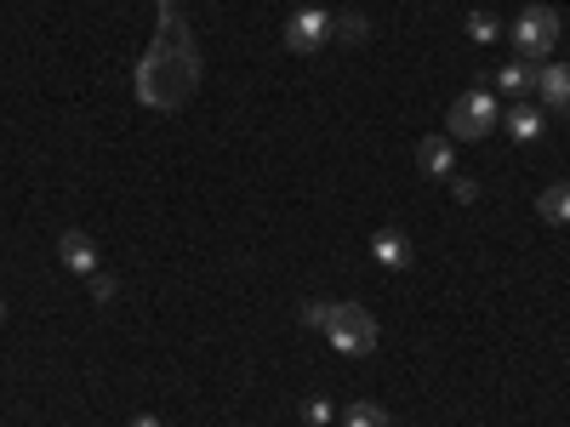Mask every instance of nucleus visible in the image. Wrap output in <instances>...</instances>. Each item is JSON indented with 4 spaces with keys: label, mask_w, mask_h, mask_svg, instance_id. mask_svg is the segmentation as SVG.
<instances>
[{
    "label": "nucleus",
    "mask_w": 570,
    "mask_h": 427,
    "mask_svg": "<svg viewBox=\"0 0 570 427\" xmlns=\"http://www.w3.org/2000/svg\"><path fill=\"white\" fill-rule=\"evenodd\" d=\"M137 103L155 114H178L201 91V46L183 12H160V29L148 35V52L137 58Z\"/></svg>",
    "instance_id": "f257e3e1"
},
{
    "label": "nucleus",
    "mask_w": 570,
    "mask_h": 427,
    "mask_svg": "<svg viewBox=\"0 0 570 427\" xmlns=\"http://www.w3.org/2000/svg\"><path fill=\"white\" fill-rule=\"evenodd\" d=\"M326 337H331L337 354H349V359L377 354V319H371V308H360V303H331Z\"/></svg>",
    "instance_id": "f03ea898"
},
{
    "label": "nucleus",
    "mask_w": 570,
    "mask_h": 427,
    "mask_svg": "<svg viewBox=\"0 0 570 427\" xmlns=\"http://www.w3.org/2000/svg\"><path fill=\"white\" fill-rule=\"evenodd\" d=\"M497 125H502L497 97H490V91H462L451 103V114H445V137H451V143H480V137L497 132Z\"/></svg>",
    "instance_id": "7ed1b4c3"
},
{
    "label": "nucleus",
    "mask_w": 570,
    "mask_h": 427,
    "mask_svg": "<svg viewBox=\"0 0 570 427\" xmlns=\"http://www.w3.org/2000/svg\"><path fill=\"white\" fill-rule=\"evenodd\" d=\"M508 35H513V52H519V58H525V63H542V58L559 46V12H554V7H525V12L513 17Z\"/></svg>",
    "instance_id": "20e7f679"
},
{
    "label": "nucleus",
    "mask_w": 570,
    "mask_h": 427,
    "mask_svg": "<svg viewBox=\"0 0 570 427\" xmlns=\"http://www.w3.org/2000/svg\"><path fill=\"white\" fill-rule=\"evenodd\" d=\"M326 40H331V12H326V7H303V12L286 17V52L308 58V52H319Z\"/></svg>",
    "instance_id": "39448f33"
},
{
    "label": "nucleus",
    "mask_w": 570,
    "mask_h": 427,
    "mask_svg": "<svg viewBox=\"0 0 570 427\" xmlns=\"http://www.w3.org/2000/svg\"><path fill=\"white\" fill-rule=\"evenodd\" d=\"M371 257H377L388 273H405L416 263V245H411L405 229H377V234H371Z\"/></svg>",
    "instance_id": "423d86ee"
},
{
    "label": "nucleus",
    "mask_w": 570,
    "mask_h": 427,
    "mask_svg": "<svg viewBox=\"0 0 570 427\" xmlns=\"http://www.w3.org/2000/svg\"><path fill=\"white\" fill-rule=\"evenodd\" d=\"M58 263L69 273H81V280H92V273H97V245H92V234L86 229H63L58 234Z\"/></svg>",
    "instance_id": "0eeeda50"
},
{
    "label": "nucleus",
    "mask_w": 570,
    "mask_h": 427,
    "mask_svg": "<svg viewBox=\"0 0 570 427\" xmlns=\"http://www.w3.org/2000/svg\"><path fill=\"white\" fill-rule=\"evenodd\" d=\"M416 166H423V178L451 183L457 178V143L451 137H423L416 143Z\"/></svg>",
    "instance_id": "6e6552de"
},
{
    "label": "nucleus",
    "mask_w": 570,
    "mask_h": 427,
    "mask_svg": "<svg viewBox=\"0 0 570 427\" xmlns=\"http://www.w3.org/2000/svg\"><path fill=\"white\" fill-rule=\"evenodd\" d=\"M536 97H542V109H570V63H542Z\"/></svg>",
    "instance_id": "1a4fd4ad"
},
{
    "label": "nucleus",
    "mask_w": 570,
    "mask_h": 427,
    "mask_svg": "<svg viewBox=\"0 0 570 427\" xmlns=\"http://www.w3.org/2000/svg\"><path fill=\"white\" fill-rule=\"evenodd\" d=\"M502 132H508L513 143H542L548 120H542V109H536V103H513V109L502 114Z\"/></svg>",
    "instance_id": "9d476101"
},
{
    "label": "nucleus",
    "mask_w": 570,
    "mask_h": 427,
    "mask_svg": "<svg viewBox=\"0 0 570 427\" xmlns=\"http://www.w3.org/2000/svg\"><path fill=\"white\" fill-rule=\"evenodd\" d=\"M536 217L542 222H570V183H548L536 194Z\"/></svg>",
    "instance_id": "9b49d317"
},
{
    "label": "nucleus",
    "mask_w": 570,
    "mask_h": 427,
    "mask_svg": "<svg viewBox=\"0 0 570 427\" xmlns=\"http://www.w3.org/2000/svg\"><path fill=\"white\" fill-rule=\"evenodd\" d=\"M497 86L513 97V103H525V91H536V69H531V63H508V69L497 74Z\"/></svg>",
    "instance_id": "f8f14e48"
},
{
    "label": "nucleus",
    "mask_w": 570,
    "mask_h": 427,
    "mask_svg": "<svg viewBox=\"0 0 570 427\" xmlns=\"http://www.w3.org/2000/svg\"><path fill=\"white\" fill-rule=\"evenodd\" d=\"M342 427H393V416L383 405H371V399H354V405L342 411Z\"/></svg>",
    "instance_id": "ddd939ff"
},
{
    "label": "nucleus",
    "mask_w": 570,
    "mask_h": 427,
    "mask_svg": "<svg viewBox=\"0 0 570 427\" xmlns=\"http://www.w3.org/2000/svg\"><path fill=\"white\" fill-rule=\"evenodd\" d=\"M331 35H337V40H349V46H365V35H371V17H360V12H342V17H331Z\"/></svg>",
    "instance_id": "4468645a"
},
{
    "label": "nucleus",
    "mask_w": 570,
    "mask_h": 427,
    "mask_svg": "<svg viewBox=\"0 0 570 427\" xmlns=\"http://www.w3.org/2000/svg\"><path fill=\"white\" fill-rule=\"evenodd\" d=\"M468 40H480V46H490V40H502V23L490 17L485 7H474L468 12Z\"/></svg>",
    "instance_id": "2eb2a0df"
},
{
    "label": "nucleus",
    "mask_w": 570,
    "mask_h": 427,
    "mask_svg": "<svg viewBox=\"0 0 570 427\" xmlns=\"http://www.w3.org/2000/svg\"><path fill=\"white\" fill-rule=\"evenodd\" d=\"M86 291H92V303H97V308H104V303H114V280H109L104 268H97L92 280H86Z\"/></svg>",
    "instance_id": "dca6fc26"
},
{
    "label": "nucleus",
    "mask_w": 570,
    "mask_h": 427,
    "mask_svg": "<svg viewBox=\"0 0 570 427\" xmlns=\"http://www.w3.org/2000/svg\"><path fill=\"white\" fill-rule=\"evenodd\" d=\"M331 319V303H303V325H314V331H326Z\"/></svg>",
    "instance_id": "f3484780"
},
{
    "label": "nucleus",
    "mask_w": 570,
    "mask_h": 427,
    "mask_svg": "<svg viewBox=\"0 0 570 427\" xmlns=\"http://www.w3.org/2000/svg\"><path fill=\"white\" fill-rule=\"evenodd\" d=\"M303 422L326 427V422H331V405H326V399H308V405H303Z\"/></svg>",
    "instance_id": "a211bd4d"
},
{
    "label": "nucleus",
    "mask_w": 570,
    "mask_h": 427,
    "mask_svg": "<svg viewBox=\"0 0 570 427\" xmlns=\"http://www.w3.org/2000/svg\"><path fill=\"white\" fill-rule=\"evenodd\" d=\"M451 194L462 199V206H474V199H480V183H474V178H451Z\"/></svg>",
    "instance_id": "6ab92c4d"
},
{
    "label": "nucleus",
    "mask_w": 570,
    "mask_h": 427,
    "mask_svg": "<svg viewBox=\"0 0 570 427\" xmlns=\"http://www.w3.org/2000/svg\"><path fill=\"white\" fill-rule=\"evenodd\" d=\"M126 427H160V416H148V411H143V416H132Z\"/></svg>",
    "instance_id": "aec40b11"
},
{
    "label": "nucleus",
    "mask_w": 570,
    "mask_h": 427,
    "mask_svg": "<svg viewBox=\"0 0 570 427\" xmlns=\"http://www.w3.org/2000/svg\"><path fill=\"white\" fill-rule=\"evenodd\" d=\"M160 12H178V0H160Z\"/></svg>",
    "instance_id": "412c9836"
},
{
    "label": "nucleus",
    "mask_w": 570,
    "mask_h": 427,
    "mask_svg": "<svg viewBox=\"0 0 570 427\" xmlns=\"http://www.w3.org/2000/svg\"><path fill=\"white\" fill-rule=\"evenodd\" d=\"M0 319H7V303H0Z\"/></svg>",
    "instance_id": "4be33fe9"
}]
</instances>
